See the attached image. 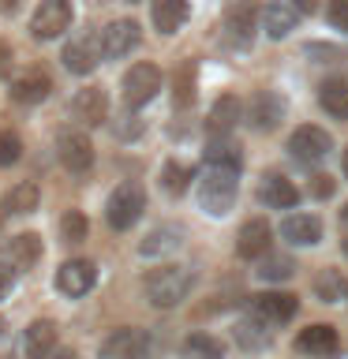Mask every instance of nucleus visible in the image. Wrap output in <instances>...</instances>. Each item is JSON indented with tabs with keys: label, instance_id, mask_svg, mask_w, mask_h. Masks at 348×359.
<instances>
[{
	"label": "nucleus",
	"instance_id": "ddd939ff",
	"mask_svg": "<svg viewBox=\"0 0 348 359\" xmlns=\"http://www.w3.org/2000/svg\"><path fill=\"white\" fill-rule=\"evenodd\" d=\"M247 123H251L255 131H274L281 120H285V97L274 94V90H258L251 97V105H247Z\"/></svg>",
	"mask_w": 348,
	"mask_h": 359
},
{
	"label": "nucleus",
	"instance_id": "423d86ee",
	"mask_svg": "<svg viewBox=\"0 0 348 359\" xmlns=\"http://www.w3.org/2000/svg\"><path fill=\"white\" fill-rule=\"evenodd\" d=\"M146 352H150V333L139 325H123L101 341L98 359H146Z\"/></svg>",
	"mask_w": 348,
	"mask_h": 359
},
{
	"label": "nucleus",
	"instance_id": "58836bf2",
	"mask_svg": "<svg viewBox=\"0 0 348 359\" xmlns=\"http://www.w3.org/2000/svg\"><path fill=\"white\" fill-rule=\"evenodd\" d=\"M330 22L337 30H348V0H330Z\"/></svg>",
	"mask_w": 348,
	"mask_h": 359
},
{
	"label": "nucleus",
	"instance_id": "4468645a",
	"mask_svg": "<svg viewBox=\"0 0 348 359\" xmlns=\"http://www.w3.org/2000/svg\"><path fill=\"white\" fill-rule=\"evenodd\" d=\"M296 311H300V299L292 292H258V296H251V314L266 318L269 325L288 322Z\"/></svg>",
	"mask_w": 348,
	"mask_h": 359
},
{
	"label": "nucleus",
	"instance_id": "f704fd0d",
	"mask_svg": "<svg viewBox=\"0 0 348 359\" xmlns=\"http://www.w3.org/2000/svg\"><path fill=\"white\" fill-rule=\"evenodd\" d=\"M176 109H187L191 101H195V67L191 64H180V72H176Z\"/></svg>",
	"mask_w": 348,
	"mask_h": 359
},
{
	"label": "nucleus",
	"instance_id": "6e6552de",
	"mask_svg": "<svg viewBox=\"0 0 348 359\" xmlns=\"http://www.w3.org/2000/svg\"><path fill=\"white\" fill-rule=\"evenodd\" d=\"M330 150H333L330 131L314 128V123H303V128H296V131L288 135V154L296 157V161H303V165L322 161V157L330 154Z\"/></svg>",
	"mask_w": 348,
	"mask_h": 359
},
{
	"label": "nucleus",
	"instance_id": "c756f323",
	"mask_svg": "<svg viewBox=\"0 0 348 359\" xmlns=\"http://www.w3.org/2000/svg\"><path fill=\"white\" fill-rule=\"evenodd\" d=\"M184 355H191V359H225V344L210 333H191L184 341Z\"/></svg>",
	"mask_w": 348,
	"mask_h": 359
},
{
	"label": "nucleus",
	"instance_id": "c85d7f7f",
	"mask_svg": "<svg viewBox=\"0 0 348 359\" xmlns=\"http://www.w3.org/2000/svg\"><path fill=\"white\" fill-rule=\"evenodd\" d=\"M38 198H41L38 184H34V180H22V184H15L4 195L0 210H4V213H34V210H38Z\"/></svg>",
	"mask_w": 348,
	"mask_h": 359
},
{
	"label": "nucleus",
	"instance_id": "a878e982",
	"mask_svg": "<svg viewBox=\"0 0 348 359\" xmlns=\"http://www.w3.org/2000/svg\"><path fill=\"white\" fill-rule=\"evenodd\" d=\"M258 198H262V206H269V210H292L300 202V191L285 176H266L262 187H258Z\"/></svg>",
	"mask_w": 348,
	"mask_h": 359
},
{
	"label": "nucleus",
	"instance_id": "a19ab883",
	"mask_svg": "<svg viewBox=\"0 0 348 359\" xmlns=\"http://www.w3.org/2000/svg\"><path fill=\"white\" fill-rule=\"evenodd\" d=\"M11 285H15V269H11V262H0V299L11 292Z\"/></svg>",
	"mask_w": 348,
	"mask_h": 359
},
{
	"label": "nucleus",
	"instance_id": "dca6fc26",
	"mask_svg": "<svg viewBox=\"0 0 348 359\" xmlns=\"http://www.w3.org/2000/svg\"><path fill=\"white\" fill-rule=\"evenodd\" d=\"M247 116L243 112V101L236 97V94H225L213 101V109H210V116H206V131H210V139H229L232 128Z\"/></svg>",
	"mask_w": 348,
	"mask_h": 359
},
{
	"label": "nucleus",
	"instance_id": "0eeeda50",
	"mask_svg": "<svg viewBox=\"0 0 348 359\" xmlns=\"http://www.w3.org/2000/svg\"><path fill=\"white\" fill-rule=\"evenodd\" d=\"M123 105L128 109H142L150 105L157 97V90H161V72H157L154 64H135L128 75H123Z\"/></svg>",
	"mask_w": 348,
	"mask_h": 359
},
{
	"label": "nucleus",
	"instance_id": "09e8293b",
	"mask_svg": "<svg viewBox=\"0 0 348 359\" xmlns=\"http://www.w3.org/2000/svg\"><path fill=\"white\" fill-rule=\"evenodd\" d=\"M344 255H348V240H344Z\"/></svg>",
	"mask_w": 348,
	"mask_h": 359
},
{
	"label": "nucleus",
	"instance_id": "72a5a7b5",
	"mask_svg": "<svg viewBox=\"0 0 348 359\" xmlns=\"http://www.w3.org/2000/svg\"><path fill=\"white\" fill-rule=\"evenodd\" d=\"M292 273H296V262H292L288 255H266L262 269H258V277H262V280H288Z\"/></svg>",
	"mask_w": 348,
	"mask_h": 359
},
{
	"label": "nucleus",
	"instance_id": "39448f33",
	"mask_svg": "<svg viewBox=\"0 0 348 359\" xmlns=\"http://www.w3.org/2000/svg\"><path fill=\"white\" fill-rule=\"evenodd\" d=\"M56 157H60V165L72 176H83V172L94 168V142H90L86 131L64 128L60 135H56Z\"/></svg>",
	"mask_w": 348,
	"mask_h": 359
},
{
	"label": "nucleus",
	"instance_id": "2f4dec72",
	"mask_svg": "<svg viewBox=\"0 0 348 359\" xmlns=\"http://www.w3.org/2000/svg\"><path fill=\"white\" fill-rule=\"evenodd\" d=\"M206 165H240V146H236L232 139H210Z\"/></svg>",
	"mask_w": 348,
	"mask_h": 359
},
{
	"label": "nucleus",
	"instance_id": "473e14b6",
	"mask_svg": "<svg viewBox=\"0 0 348 359\" xmlns=\"http://www.w3.org/2000/svg\"><path fill=\"white\" fill-rule=\"evenodd\" d=\"M195 176L187 165H180V161H168L165 168H161V187L168 191V195H184L187 191V180Z\"/></svg>",
	"mask_w": 348,
	"mask_h": 359
},
{
	"label": "nucleus",
	"instance_id": "ea45409f",
	"mask_svg": "<svg viewBox=\"0 0 348 359\" xmlns=\"http://www.w3.org/2000/svg\"><path fill=\"white\" fill-rule=\"evenodd\" d=\"M311 191H314V195H319V198H330V195H333V176L319 172V176L311 180Z\"/></svg>",
	"mask_w": 348,
	"mask_h": 359
},
{
	"label": "nucleus",
	"instance_id": "cd10ccee",
	"mask_svg": "<svg viewBox=\"0 0 348 359\" xmlns=\"http://www.w3.org/2000/svg\"><path fill=\"white\" fill-rule=\"evenodd\" d=\"M41 236L38 232H19L15 240H11V247H8V258H11V266H19V269H30L34 262L41 258Z\"/></svg>",
	"mask_w": 348,
	"mask_h": 359
},
{
	"label": "nucleus",
	"instance_id": "9b49d317",
	"mask_svg": "<svg viewBox=\"0 0 348 359\" xmlns=\"http://www.w3.org/2000/svg\"><path fill=\"white\" fill-rule=\"evenodd\" d=\"M269 243H274L269 221L266 217H251V221H243L240 236H236V255H240L243 262H255V258H266Z\"/></svg>",
	"mask_w": 348,
	"mask_h": 359
},
{
	"label": "nucleus",
	"instance_id": "20e7f679",
	"mask_svg": "<svg viewBox=\"0 0 348 359\" xmlns=\"http://www.w3.org/2000/svg\"><path fill=\"white\" fill-rule=\"evenodd\" d=\"M72 19H75V4H72V0H41V4L34 8L30 34L38 41H53V38H60V34L72 27Z\"/></svg>",
	"mask_w": 348,
	"mask_h": 359
},
{
	"label": "nucleus",
	"instance_id": "f3484780",
	"mask_svg": "<svg viewBox=\"0 0 348 359\" xmlns=\"http://www.w3.org/2000/svg\"><path fill=\"white\" fill-rule=\"evenodd\" d=\"M49 94H53V79L41 67H30V72L11 79V101H19V105H38Z\"/></svg>",
	"mask_w": 348,
	"mask_h": 359
},
{
	"label": "nucleus",
	"instance_id": "f8f14e48",
	"mask_svg": "<svg viewBox=\"0 0 348 359\" xmlns=\"http://www.w3.org/2000/svg\"><path fill=\"white\" fill-rule=\"evenodd\" d=\"M142 30L135 19H112L105 30H101V53L109 56V60H120V56H128L135 45H139Z\"/></svg>",
	"mask_w": 348,
	"mask_h": 359
},
{
	"label": "nucleus",
	"instance_id": "c03bdc74",
	"mask_svg": "<svg viewBox=\"0 0 348 359\" xmlns=\"http://www.w3.org/2000/svg\"><path fill=\"white\" fill-rule=\"evenodd\" d=\"M292 4H296L300 11H314V8H319V0H292Z\"/></svg>",
	"mask_w": 348,
	"mask_h": 359
},
{
	"label": "nucleus",
	"instance_id": "aec40b11",
	"mask_svg": "<svg viewBox=\"0 0 348 359\" xmlns=\"http://www.w3.org/2000/svg\"><path fill=\"white\" fill-rule=\"evenodd\" d=\"M255 27H258L255 0H236V4H229V11H225V30H229L232 41H251Z\"/></svg>",
	"mask_w": 348,
	"mask_h": 359
},
{
	"label": "nucleus",
	"instance_id": "f257e3e1",
	"mask_svg": "<svg viewBox=\"0 0 348 359\" xmlns=\"http://www.w3.org/2000/svg\"><path fill=\"white\" fill-rule=\"evenodd\" d=\"M240 195V165H210L199 180V206L210 217H225Z\"/></svg>",
	"mask_w": 348,
	"mask_h": 359
},
{
	"label": "nucleus",
	"instance_id": "8fccbe9b",
	"mask_svg": "<svg viewBox=\"0 0 348 359\" xmlns=\"http://www.w3.org/2000/svg\"><path fill=\"white\" fill-rule=\"evenodd\" d=\"M0 330H4V322H0Z\"/></svg>",
	"mask_w": 348,
	"mask_h": 359
},
{
	"label": "nucleus",
	"instance_id": "49530a36",
	"mask_svg": "<svg viewBox=\"0 0 348 359\" xmlns=\"http://www.w3.org/2000/svg\"><path fill=\"white\" fill-rule=\"evenodd\" d=\"M341 224H344V229H348V206L341 210Z\"/></svg>",
	"mask_w": 348,
	"mask_h": 359
},
{
	"label": "nucleus",
	"instance_id": "5701e85b",
	"mask_svg": "<svg viewBox=\"0 0 348 359\" xmlns=\"http://www.w3.org/2000/svg\"><path fill=\"white\" fill-rule=\"evenodd\" d=\"M232 333H236V344H240L243 352H262V348H269V341H274V325L266 318H258V314L240 318L232 325Z\"/></svg>",
	"mask_w": 348,
	"mask_h": 359
},
{
	"label": "nucleus",
	"instance_id": "7ed1b4c3",
	"mask_svg": "<svg viewBox=\"0 0 348 359\" xmlns=\"http://www.w3.org/2000/svg\"><path fill=\"white\" fill-rule=\"evenodd\" d=\"M142 210H146V191H142V184L123 180L120 187H112V195H109V202H105V221H109V229L128 232L131 224L142 217Z\"/></svg>",
	"mask_w": 348,
	"mask_h": 359
},
{
	"label": "nucleus",
	"instance_id": "6ab92c4d",
	"mask_svg": "<svg viewBox=\"0 0 348 359\" xmlns=\"http://www.w3.org/2000/svg\"><path fill=\"white\" fill-rule=\"evenodd\" d=\"M184 247V224H157V229L146 232V240L139 243V255L146 258H165Z\"/></svg>",
	"mask_w": 348,
	"mask_h": 359
},
{
	"label": "nucleus",
	"instance_id": "b1692460",
	"mask_svg": "<svg viewBox=\"0 0 348 359\" xmlns=\"http://www.w3.org/2000/svg\"><path fill=\"white\" fill-rule=\"evenodd\" d=\"M187 15H191L187 0H150V19L157 34H176L187 22Z\"/></svg>",
	"mask_w": 348,
	"mask_h": 359
},
{
	"label": "nucleus",
	"instance_id": "9d476101",
	"mask_svg": "<svg viewBox=\"0 0 348 359\" xmlns=\"http://www.w3.org/2000/svg\"><path fill=\"white\" fill-rule=\"evenodd\" d=\"M101 34H79L64 45V67L72 75H90L101 60Z\"/></svg>",
	"mask_w": 348,
	"mask_h": 359
},
{
	"label": "nucleus",
	"instance_id": "7c9ffc66",
	"mask_svg": "<svg viewBox=\"0 0 348 359\" xmlns=\"http://www.w3.org/2000/svg\"><path fill=\"white\" fill-rule=\"evenodd\" d=\"M314 292H319V299H326V303L348 299V280L341 277V269H326V273L314 280Z\"/></svg>",
	"mask_w": 348,
	"mask_h": 359
},
{
	"label": "nucleus",
	"instance_id": "37998d69",
	"mask_svg": "<svg viewBox=\"0 0 348 359\" xmlns=\"http://www.w3.org/2000/svg\"><path fill=\"white\" fill-rule=\"evenodd\" d=\"M49 359H79V355L72 352V348H56V352H53Z\"/></svg>",
	"mask_w": 348,
	"mask_h": 359
},
{
	"label": "nucleus",
	"instance_id": "e433bc0d",
	"mask_svg": "<svg viewBox=\"0 0 348 359\" xmlns=\"http://www.w3.org/2000/svg\"><path fill=\"white\" fill-rule=\"evenodd\" d=\"M22 157V139L15 131H0V165H15Z\"/></svg>",
	"mask_w": 348,
	"mask_h": 359
},
{
	"label": "nucleus",
	"instance_id": "393cba45",
	"mask_svg": "<svg viewBox=\"0 0 348 359\" xmlns=\"http://www.w3.org/2000/svg\"><path fill=\"white\" fill-rule=\"evenodd\" d=\"M337 330L333 325H326V322H319V325H307V330H300V337H296V348L303 355H333L337 352Z\"/></svg>",
	"mask_w": 348,
	"mask_h": 359
},
{
	"label": "nucleus",
	"instance_id": "3c124183",
	"mask_svg": "<svg viewBox=\"0 0 348 359\" xmlns=\"http://www.w3.org/2000/svg\"><path fill=\"white\" fill-rule=\"evenodd\" d=\"M128 4H135V0H128Z\"/></svg>",
	"mask_w": 348,
	"mask_h": 359
},
{
	"label": "nucleus",
	"instance_id": "a211bd4d",
	"mask_svg": "<svg viewBox=\"0 0 348 359\" xmlns=\"http://www.w3.org/2000/svg\"><path fill=\"white\" fill-rule=\"evenodd\" d=\"M281 240L292 247H314L322 240V221L314 213H288L281 221Z\"/></svg>",
	"mask_w": 348,
	"mask_h": 359
},
{
	"label": "nucleus",
	"instance_id": "412c9836",
	"mask_svg": "<svg viewBox=\"0 0 348 359\" xmlns=\"http://www.w3.org/2000/svg\"><path fill=\"white\" fill-rule=\"evenodd\" d=\"M300 15H303V11L292 4V0H274V4L262 11V27H266V34L274 41H281V38H288V34L296 30Z\"/></svg>",
	"mask_w": 348,
	"mask_h": 359
},
{
	"label": "nucleus",
	"instance_id": "f03ea898",
	"mask_svg": "<svg viewBox=\"0 0 348 359\" xmlns=\"http://www.w3.org/2000/svg\"><path fill=\"white\" fill-rule=\"evenodd\" d=\"M191 285H195V273H191L187 266L165 262V266H157V269H150V273H146L142 292H146V299H150L154 307L173 311V307H180V303L187 299Z\"/></svg>",
	"mask_w": 348,
	"mask_h": 359
},
{
	"label": "nucleus",
	"instance_id": "bb28decb",
	"mask_svg": "<svg viewBox=\"0 0 348 359\" xmlns=\"http://www.w3.org/2000/svg\"><path fill=\"white\" fill-rule=\"evenodd\" d=\"M319 105L333 120H348V79H326L319 86Z\"/></svg>",
	"mask_w": 348,
	"mask_h": 359
},
{
	"label": "nucleus",
	"instance_id": "1a4fd4ad",
	"mask_svg": "<svg viewBox=\"0 0 348 359\" xmlns=\"http://www.w3.org/2000/svg\"><path fill=\"white\" fill-rule=\"evenodd\" d=\"M94 285H98V269H94L90 258H67V262L56 269V288H60L67 299L86 296Z\"/></svg>",
	"mask_w": 348,
	"mask_h": 359
},
{
	"label": "nucleus",
	"instance_id": "de8ad7c7",
	"mask_svg": "<svg viewBox=\"0 0 348 359\" xmlns=\"http://www.w3.org/2000/svg\"><path fill=\"white\" fill-rule=\"evenodd\" d=\"M344 180H348V150H344Z\"/></svg>",
	"mask_w": 348,
	"mask_h": 359
},
{
	"label": "nucleus",
	"instance_id": "4be33fe9",
	"mask_svg": "<svg viewBox=\"0 0 348 359\" xmlns=\"http://www.w3.org/2000/svg\"><path fill=\"white\" fill-rule=\"evenodd\" d=\"M22 352H27V359H49L56 352V325L49 318L30 322L22 333Z\"/></svg>",
	"mask_w": 348,
	"mask_h": 359
},
{
	"label": "nucleus",
	"instance_id": "79ce46f5",
	"mask_svg": "<svg viewBox=\"0 0 348 359\" xmlns=\"http://www.w3.org/2000/svg\"><path fill=\"white\" fill-rule=\"evenodd\" d=\"M8 60H11V49H8V45H0V75H8Z\"/></svg>",
	"mask_w": 348,
	"mask_h": 359
},
{
	"label": "nucleus",
	"instance_id": "a18cd8bd",
	"mask_svg": "<svg viewBox=\"0 0 348 359\" xmlns=\"http://www.w3.org/2000/svg\"><path fill=\"white\" fill-rule=\"evenodd\" d=\"M19 0H0V15H8V11H15Z\"/></svg>",
	"mask_w": 348,
	"mask_h": 359
},
{
	"label": "nucleus",
	"instance_id": "c9c22d12",
	"mask_svg": "<svg viewBox=\"0 0 348 359\" xmlns=\"http://www.w3.org/2000/svg\"><path fill=\"white\" fill-rule=\"evenodd\" d=\"M60 236H64V243H83L86 240V217H83V213L67 210L60 217Z\"/></svg>",
	"mask_w": 348,
	"mask_h": 359
},
{
	"label": "nucleus",
	"instance_id": "4c0bfd02",
	"mask_svg": "<svg viewBox=\"0 0 348 359\" xmlns=\"http://www.w3.org/2000/svg\"><path fill=\"white\" fill-rule=\"evenodd\" d=\"M303 53H307V60H314V64H333V60H344V53L337 49V45H326V41H311Z\"/></svg>",
	"mask_w": 348,
	"mask_h": 359
},
{
	"label": "nucleus",
	"instance_id": "2eb2a0df",
	"mask_svg": "<svg viewBox=\"0 0 348 359\" xmlns=\"http://www.w3.org/2000/svg\"><path fill=\"white\" fill-rule=\"evenodd\" d=\"M72 112L75 120L83 123V128H101V123L109 120V97L101 86H83L72 101Z\"/></svg>",
	"mask_w": 348,
	"mask_h": 359
}]
</instances>
